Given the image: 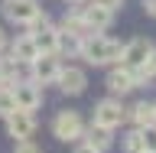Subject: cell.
Masks as SVG:
<instances>
[{
  "label": "cell",
  "mask_w": 156,
  "mask_h": 153,
  "mask_svg": "<svg viewBox=\"0 0 156 153\" xmlns=\"http://www.w3.org/2000/svg\"><path fill=\"white\" fill-rule=\"evenodd\" d=\"M55 85L62 88V95H81L88 85V75H85V68H78V65H62Z\"/></svg>",
  "instance_id": "10"
},
{
  "label": "cell",
  "mask_w": 156,
  "mask_h": 153,
  "mask_svg": "<svg viewBox=\"0 0 156 153\" xmlns=\"http://www.w3.org/2000/svg\"><path fill=\"white\" fill-rule=\"evenodd\" d=\"M58 52H65V56H78V52H81V36L58 33Z\"/></svg>",
  "instance_id": "18"
},
{
  "label": "cell",
  "mask_w": 156,
  "mask_h": 153,
  "mask_svg": "<svg viewBox=\"0 0 156 153\" xmlns=\"http://www.w3.org/2000/svg\"><path fill=\"white\" fill-rule=\"evenodd\" d=\"M16 111V101H13V88H0V117H7Z\"/></svg>",
  "instance_id": "19"
},
{
  "label": "cell",
  "mask_w": 156,
  "mask_h": 153,
  "mask_svg": "<svg viewBox=\"0 0 156 153\" xmlns=\"http://www.w3.org/2000/svg\"><path fill=\"white\" fill-rule=\"evenodd\" d=\"M3 49H7V33L0 29V52H3Z\"/></svg>",
  "instance_id": "26"
},
{
  "label": "cell",
  "mask_w": 156,
  "mask_h": 153,
  "mask_svg": "<svg viewBox=\"0 0 156 153\" xmlns=\"http://www.w3.org/2000/svg\"><path fill=\"white\" fill-rule=\"evenodd\" d=\"M78 16H81V26H85L88 36H101L111 23H114V13L104 7H94V3H88V7H78Z\"/></svg>",
  "instance_id": "7"
},
{
  "label": "cell",
  "mask_w": 156,
  "mask_h": 153,
  "mask_svg": "<svg viewBox=\"0 0 156 153\" xmlns=\"http://www.w3.org/2000/svg\"><path fill=\"white\" fill-rule=\"evenodd\" d=\"M146 78H156V46L150 52V59H146V65L136 72V82H146Z\"/></svg>",
  "instance_id": "20"
},
{
  "label": "cell",
  "mask_w": 156,
  "mask_h": 153,
  "mask_svg": "<svg viewBox=\"0 0 156 153\" xmlns=\"http://www.w3.org/2000/svg\"><path fill=\"white\" fill-rule=\"evenodd\" d=\"M13 101H16V111H36L42 104V88L33 85V82H16L13 85Z\"/></svg>",
  "instance_id": "11"
},
{
  "label": "cell",
  "mask_w": 156,
  "mask_h": 153,
  "mask_svg": "<svg viewBox=\"0 0 156 153\" xmlns=\"http://www.w3.org/2000/svg\"><path fill=\"white\" fill-rule=\"evenodd\" d=\"M150 52H153V42L146 36H136V39H130L124 49H120V62L117 65H124V68H130V72H140V68L146 65V59H150Z\"/></svg>",
  "instance_id": "4"
},
{
  "label": "cell",
  "mask_w": 156,
  "mask_h": 153,
  "mask_svg": "<svg viewBox=\"0 0 156 153\" xmlns=\"http://www.w3.org/2000/svg\"><path fill=\"white\" fill-rule=\"evenodd\" d=\"M58 33H72V36H81L85 39L88 33H85V26H81V16H78V10H72V13H65L62 16V23H58Z\"/></svg>",
  "instance_id": "17"
},
{
  "label": "cell",
  "mask_w": 156,
  "mask_h": 153,
  "mask_svg": "<svg viewBox=\"0 0 156 153\" xmlns=\"http://www.w3.org/2000/svg\"><path fill=\"white\" fill-rule=\"evenodd\" d=\"M153 117H156V104L153 101H136V104L130 107V121L136 124V130L153 127Z\"/></svg>",
  "instance_id": "15"
},
{
  "label": "cell",
  "mask_w": 156,
  "mask_h": 153,
  "mask_svg": "<svg viewBox=\"0 0 156 153\" xmlns=\"http://www.w3.org/2000/svg\"><path fill=\"white\" fill-rule=\"evenodd\" d=\"M143 10L150 13V16H156V0H143Z\"/></svg>",
  "instance_id": "25"
},
{
  "label": "cell",
  "mask_w": 156,
  "mask_h": 153,
  "mask_svg": "<svg viewBox=\"0 0 156 153\" xmlns=\"http://www.w3.org/2000/svg\"><path fill=\"white\" fill-rule=\"evenodd\" d=\"M153 127H156V117H153Z\"/></svg>",
  "instance_id": "29"
},
{
  "label": "cell",
  "mask_w": 156,
  "mask_h": 153,
  "mask_svg": "<svg viewBox=\"0 0 156 153\" xmlns=\"http://www.w3.org/2000/svg\"><path fill=\"white\" fill-rule=\"evenodd\" d=\"M91 3H94V7H104V10H111V13H114L117 7H124V0H91Z\"/></svg>",
  "instance_id": "23"
},
{
  "label": "cell",
  "mask_w": 156,
  "mask_h": 153,
  "mask_svg": "<svg viewBox=\"0 0 156 153\" xmlns=\"http://www.w3.org/2000/svg\"><path fill=\"white\" fill-rule=\"evenodd\" d=\"M136 85H140L136 75L130 68H124V65H117V68L107 72V91H111V95H127V91H133Z\"/></svg>",
  "instance_id": "12"
},
{
  "label": "cell",
  "mask_w": 156,
  "mask_h": 153,
  "mask_svg": "<svg viewBox=\"0 0 156 153\" xmlns=\"http://www.w3.org/2000/svg\"><path fill=\"white\" fill-rule=\"evenodd\" d=\"M85 147H91V150H98V153H104V150H111V144H114V137H111V130H104V127H98V124H91L85 130Z\"/></svg>",
  "instance_id": "14"
},
{
  "label": "cell",
  "mask_w": 156,
  "mask_h": 153,
  "mask_svg": "<svg viewBox=\"0 0 156 153\" xmlns=\"http://www.w3.org/2000/svg\"><path fill=\"white\" fill-rule=\"evenodd\" d=\"M36 56H39V52H36V42H33V36H29V33H23V36L13 39V46H10V59H13V62L29 65Z\"/></svg>",
  "instance_id": "13"
},
{
  "label": "cell",
  "mask_w": 156,
  "mask_h": 153,
  "mask_svg": "<svg viewBox=\"0 0 156 153\" xmlns=\"http://www.w3.org/2000/svg\"><path fill=\"white\" fill-rule=\"evenodd\" d=\"M120 49L124 46L111 36H85L78 56L85 59L88 65H111V62H120Z\"/></svg>",
  "instance_id": "1"
},
{
  "label": "cell",
  "mask_w": 156,
  "mask_h": 153,
  "mask_svg": "<svg viewBox=\"0 0 156 153\" xmlns=\"http://www.w3.org/2000/svg\"><path fill=\"white\" fill-rule=\"evenodd\" d=\"M7 134L13 137L16 144L29 140V137L36 134V114H29V111H13V114H7Z\"/></svg>",
  "instance_id": "9"
},
{
  "label": "cell",
  "mask_w": 156,
  "mask_h": 153,
  "mask_svg": "<svg viewBox=\"0 0 156 153\" xmlns=\"http://www.w3.org/2000/svg\"><path fill=\"white\" fill-rule=\"evenodd\" d=\"M58 68H62L58 56H36L29 62V75H33L29 82H33V85H55Z\"/></svg>",
  "instance_id": "8"
},
{
  "label": "cell",
  "mask_w": 156,
  "mask_h": 153,
  "mask_svg": "<svg viewBox=\"0 0 156 153\" xmlns=\"http://www.w3.org/2000/svg\"><path fill=\"white\" fill-rule=\"evenodd\" d=\"M124 117H127L124 104H120L117 98H104V101H98V104H94V121H91V124L104 127V130H114V127L124 124Z\"/></svg>",
  "instance_id": "6"
},
{
  "label": "cell",
  "mask_w": 156,
  "mask_h": 153,
  "mask_svg": "<svg viewBox=\"0 0 156 153\" xmlns=\"http://www.w3.org/2000/svg\"><path fill=\"white\" fill-rule=\"evenodd\" d=\"M29 36H33V42H36V52H39V56H58V29L49 26V16H46V13L29 26Z\"/></svg>",
  "instance_id": "3"
},
{
  "label": "cell",
  "mask_w": 156,
  "mask_h": 153,
  "mask_svg": "<svg viewBox=\"0 0 156 153\" xmlns=\"http://www.w3.org/2000/svg\"><path fill=\"white\" fill-rule=\"evenodd\" d=\"M124 153H143V140H140V130H130L124 137Z\"/></svg>",
  "instance_id": "21"
},
{
  "label": "cell",
  "mask_w": 156,
  "mask_h": 153,
  "mask_svg": "<svg viewBox=\"0 0 156 153\" xmlns=\"http://www.w3.org/2000/svg\"><path fill=\"white\" fill-rule=\"evenodd\" d=\"M0 10H3V16H7L10 23H16V26H33V23L42 16L39 0H3Z\"/></svg>",
  "instance_id": "2"
},
{
  "label": "cell",
  "mask_w": 156,
  "mask_h": 153,
  "mask_svg": "<svg viewBox=\"0 0 156 153\" xmlns=\"http://www.w3.org/2000/svg\"><path fill=\"white\" fill-rule=\"evenodd\" d=\"M75 153H98V150H91V147H85V144H81V147H78Z\"/></svg>",
  "instance_id": "27"
},
{
  "label": "cell",
  "mask_w": 156,
  "mask_h": 153,
  "mask_svg": "<svg viewBox=\"0 0 156 153\" xmlns=\"http://www.w3.org/2000/svg\"><path fill=\"white\" fill-rule=\"evenodd\" d=\"M72 3H81V0H72Z\"/></svg>",
  "instance_id": "28"
},
{
  "label": "cell",
  "mask_w": 156,
  "mask_h": 153,
  "mask_svg": "<svg viewBox=\"0 0 156 153\" xmlns=\"http://www.w3.org/2000/svg\"><path fill=\"white\" fill-rule=\"evenodd\" d=\"M20 82V62L10 56H0V88H13Z\"/></svg>",
  "instance_id": "16"
},
{
  "label": "cell",
  "mask_w": 156,
  "mask_h": 153,
  "mask_svg": "<svg viewBox=\"0 0 156 153\" xmlns=\"http://www.w3.org/2000/svg\"><path fill=\"white\" fill-rule=\"evenodd\" d=\"M13 153H42V150H39L33 140H23V144H16V150H13Z\"/></svg>",
  "instance_id": "24"
},
{
  "label": "cell",
  "mask_w": 156,
  "mask_h": 153,
  "mask_svg": "<svg viewBox=\"0 0 156 153\" xmlns=\"http://www.w3.org/2000/svg\"><path fill=\"white\" fill-rule=\"evenodd\" d=\"M140 140H143V153H156V127L140 130Z\"/></svg>",
  "instance_id": "22"
},
{
  "label": "cell",
  "mask_w": 156,
  "mask_h": 153,
  "mask_svg": "<svg viewBox=\"0 0 156 153\" xmlns=\"http://www.w3.org/2000/svg\"><path fill=\"white\" fill-rule=\"evenodd\" d=\"M52 134H55L62 144H75L78 137L85 134L81 114H78V111H58V114H55V121H52Z\"/></svg>",
  "instance_id": "5"
}]
</instances>
